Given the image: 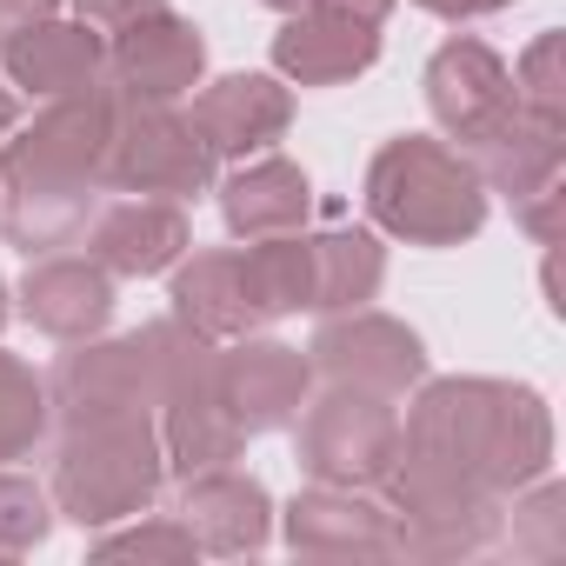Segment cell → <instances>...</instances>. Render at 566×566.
Returning <instances> with one entry per match:
<instances>
[{"mask_svg": "<svg viewBox=\"0 0 566 566\" xmlns=\"http://www.w3.org/2000/svg\"><path fill=\"white\" fill-rule=\"evenodd\" d=\"M367 213L407 247H460L486 227V180L467 154L427 134H400L367 167Z\"/></svg>", "mask_w": 566, "mask_h": 566, "instance_id": "obj_3", "label": "cell"}, {"mask_svg": "<svg viewBox=\"0 0 566 566\" xmlns=\"http://www.w3.org/2000/svg\"><path fill=\"white\" fill-rule=\"evenodd\" d=\"M301 467L321 486H380L394 453H400V413L380 394L334 387L301 413Z\"/></svg>", "mask_w": 566, "mask_h": 566, "instance_id": "obj_8", "label": "cell"}, {"mask_svg": "<svg viewBox=\"0 0 566 566\" xmlns=\"http://www.w3.org/2000/svg\"><path fill=\"white\" fill-rule=\"evenodd\" d=\"M427 107H433V120H440L460 147H473V140H486L500 120L520 114L513 67H506L486 41H447V48L427 61Z\"/></svg>", "mask_w": 566, "mask_h": 566, "instance_id": "obj_13", "label": "cell"}, {"mask_svg": "<svg viewBox=\"0 0 566 566\" xmlns=\"http://www.w3.org/2000/svg\"><path fill=\"white\" fill-rule=\"evenodd\" d=\"M213 180V154L174 101H114L107 127V187L147 200H193Z\"/></svg>", "mask_w": 566, "mask_h": 566, "instance_id": "obj_6", "label": "cell"}, {"mask_svg": "<svg viewBox=\"0 0 566 566\" xmlns=\"http://www.w3.org/2000/svg\"><path fill=\"white\" fill-rule=\"evenodd\" d=\"M266 8H280V14H307L314 0H266Z\"/></svg>", "mask_w": 566, "mask_h": 566, "instance_id": "obj_34", "label": "cell"}, {"mask_svg": "<svg viewBox=\"0 0 566 566\" xmlns=\"http://www.w3.org/2000/svg\"><path fill=\"white\" fill-rule=\"evenodd\" d=\"M174 314L187 327H200L207 340H240V334H260L266 314H260V294H253V266H247V247H213V253H180L174 260V287H167Z\"/></svg>", "mask_w": 566, "mask_h": 566, "instance_id": "obj_17", "label": "cell"}, {"mask_svg": "<svg viewBox=\"0 0 566 566\" xmlns=\"http://www.w3.org/2000/svg\"><path fill=\"white\" fill-rule=\"evenodd\" d=\"M8 81L34 101H67V94H94L107 81V41L87 21H34L28 34H14L8 48Z\"/></svg>", "mask_w": 566, "mask_h": 566, "instance_id": "obj_19", "label": "cell"}, {"mask_svg": "<svg viewBox=\"0 0 566 566\" xmlns=\"http://www.w3.org/2000/svg\"><path fill=\"white\" fill-rule=\"evenodd\" d=\"M427 14H440V21H486V14H500V8H513V0H420Z\"/></svg>", "mask_w": 566, "mask_h": 566, "instance_id": "obj_31", "label": "cell"}, {"mask_svg": "<svg viewBox=\"0 0 566 566\" xmlns=\"http://www.w3.org/2000/svg\"><path fill=\"white\" fill-rule=\"evenodd\" d=\"M81 240H87V253H94L114 280H147V273H167V266L187 253V213H180L174 200L134 193V200L94 213Z\"/></svg>", "mask_w": 566, "mask_h": 566, "instance_id": "obj_22", "label": "cell"}, {"mask_svg": "<svg viewBox=\"0 0 566 566\" xmlns=\"http://www.w3.org/2000/svg\"><path fill=\"white\" fill-rule=\"evenodd\" d=\"M154 0H74V14L94 28V34H114V28H127L134 14H147Z\"/></svg>", "mask_w": 566, "mask_h": 566, "instance_id": "obj_29", "label": "cell"}, {"mask_svg": "<svg viewBox=\"0 0 566 566\" xmlns=\"http://www.w3.org/2000/svg\"><path fill=\"white\" fill-rule=\"evenodd\" d=\"M380 486L394 500V559H473L506 533V500L433 453L400 447Z\"/></svg>", "mask_w": 566, "mask_h": 566, "instance_id": "obj_5", "label": "cell"}, {"mask_svg": "<svg viewBox=\"0 0 566 566\" xmlns=\"http://www.w3.org/2000/svg\"><path fill=\"white\" fill-rule=\"evenodd\" d=\"M160 453L167 467L187 480V473H207V467H233L240 447H247V427L233 420L227 394H220V347L200 340L160 387Z\"/></svg>", "mask_w": 566, "mask_h": 566, "instance_id": "obj_10", "label": "cell"}, {"mask_svg": "<svg viewBox=\"0 0 566 566\" xmlns=\"http://www.w3.org/2000/svg\"><path fill=\"white\" fill-rule=\"evenodd\" d=\"M314 367L334 380V387H354V394H380V400H400L407 387L427 380V347L413 327L374 314V307H347L334 314L321 334H314Z\"/></svg>", "mask_w": 566, "mask_h": 566, "instance_id": "obj_11", "label": "cell"}, {"mask_svg": "<svg viewBox=\"0 0 566 566\" xmlns=\"http://www.w3.org/2000/svg\"><path fill=\"white\" fill-rule=\"evenodd\" d=\"M513 94L526 114L539 120H566V34H539L520 67H513Z\"/></svg>", "mask_w": 566, "mask_h": 566, "instance_id": "obj_26", "label": "cell"}, {"mask_svg": "<svg viewBox=\"0 0 566 566\" xmlns=\"http://www.w3.org/2000/svg\"><path fill=\"white\" fill-rule=\"evenodd\" d=\"M61 8V0H0V48H8L14 34H28L34 21H48Z\"/></svg>", "mask_w": 566, "mask_h": 566, "instance_id": "obj_30", "label": "cell"}, {"mask_svg": "<svg viewBox=\"0 0 566 566\" xmlns=\"http://www.w3.org/2000/svg\"><path fill=\"white\" fill-rule=\"evenodd\" d=\"M107 127L114 94H67L34 114L0 147V227L21 253H61L87 233L101 193H107Z\"/></svg>", "mask_w": 566, "mask_h": 566, "instance_id": "obj_1", "label": "cell"}, {"mask_svg": "<svg viewBox=\"0 0 566 566\" xmlns=\"http://www.w3.org/2000/svg\"><path fill=\"white\" fill-rule=\"evenodd\" d=\"M21 314L28 327H41L48 340H94L114 314V273L94 253H41L21 280Z\"/></svg>", "mask_w": 566, "mask_h": 566, "instance_id": "obj_15", "label": "cell"}, {"mask_svg": "<svg viewBox=\"0 0 566 566\" xmlns=\"http://www.w3.org/2000/svg\"><path fill=\"white\" fill-rule=\"evenodd\" d=\"M307 266H314V287H307V314H347L367 307L387 280V253L374 233H314L307 240Z\"/></svg>", "mask_w": 566, "mask_h": 566, "instance_id": "obj_24", "label": "cell"}, {"mask_svg": "<svg viewBox=\"0 0 566 566\" xmlns=\"http://www.w3.org/2000/svg\"><path fill=\"white\" fill-rule=\"evenodd\" d=\"M54 526V506L48 493L28 480V473H8L0 467V559H14V553H34Z\"/></svg>", "mask_w": 566, "mask_h": 566, "instance_id": "obj_27", "label": "cell"}, {"mask_svg": "<svg viewBox=\"0 0 566 566\" xmlns=\"http://www.w3.org/2000/svg\"><path fill=\"white\" fill-rule=\"evenodd\" d=\"M101 41H107V81H114L107 94L114 101H180L207 74L200 28L180 21L167 0H154L147 14H134L127 28H114Z\"/></svg>", "mask_w": 566, "mask_h": 566, "instance_id": "obj_12", "label": "cell"}, {"mask_svg": "<svg viewBox=\"0 0 566 566\" xmlns=\"http://www.w3.org/2000/svg\"><path fill=\"white\" fill-rule=\"evenodd\" d=\"M380 61V28L347 21V14H287V28L273 34V74L294 87H340L360 81Z\"/></svg>", "mask_w": 566, "mask_h": 566, "instance_id": "obj_21", "label": "cell"}, {"mask_svg": "<svg viewBox=\"0 0 566 566\" xmlns=\"http://www.w3.org/2000/svg\"><path fill=\"white\" fill-rule=\"evenodd\" d=\"M0 327H8V287H0Z\"/></svg>", "mask_w": 566, "mask_h": 566, "instance_id": "obj_35", "label": "cell"}, {"mask_svg": "<svg viewBox=\"0 0 566 566\" xmlns=\"http://www.w3.org/2000/svg\"><path fill=\"white\" fill-rule=\"evenodd\" d=\"M287 546L307 559H394V513L367 486H307L287 506Z\"/></svg>", "mask_w": 566, "mask_h": 566, "instance_id": "obj_18", "label": "cell"}, {"mask_svg": "<svg viewBox=\"0 0 566 566\" xmlns=\"http://www.w3.org/2000/svg\"><path fill=\"white\" fill-rule=\"evenodd\" d=\"M160 480H167V453L154 413L81 420L54 453V506L74 526H114L147 513L160 500Z\"/></svg>", "mask_w": 566, "mask_h": 566, "instance_id": "obj_4", "label": "cell"}, {"mask_svg": "<svg viewBox=\"0 0 566 566\" xmlns=\"http://www.w3.org/2000/svg\"><path fill=\"white\" fill-rule=\"evenodd\" d=\"M220 213L240 240H273V233H301L314 213V187L294 160L253 154L227 187H220Z\"/></svg>", "mask_w": 566, "mask_h": 566, "instance_id": "obj_23", "label": "cell"}, {"mask_svg": "<svg viewBox=\"0 0 566 566\" xmlns=\"http://www.w3.org/2000/svg\"><path fill=\"white\" fill-rule=\"evenodd\" d=\"M174 520H180L207 553H260L266 533H273V500H266V486H260L253 473L207 467V473H187V480H180Z\"/></svg>", "mask_w": 566, "mask_h": 566, "instance_id": "obj_20", "label": "cell"}, {"mask_svg": "<svg viewBox=\"0 0 566 566\" xmlns=\"http://www.w3.org/2000/svg\"><path fill=\"white\" fill-rule=\"evenodd\" d=\"M48 433V387L34 380L28 360L0 354V467L8 460H28Z\"/></svg>", "mask_w": 566, "mask_h": 566, "instance_id": "obj_25", "label": "cell"}, {"mask_svg": "<svg viewBox=\"0 0 566 566\" xmlns=\"http://www.w3.org/2000/svg\"><path fill=\"white\" fill-rule=\"evenodd\" d=\"M48 407L61 413V427L81 420H114V413H154L160 407V340L154 327L127 334V340H81V354L61 360Z\"/></svg>", "mask_w": 566, "mask_h": 566, "instance_id": "obj_9", "label": "cell"}, {"mask_svg": "<svg viewBox=\"0 0 566 566\" xmlns=\"http://www.w3.org/2000/svg\"><path fill=\"white\" fill-rule=\"evenodd\" d=\"M307 387H314V360L287 340H260V334H240V347L220 354V394L233 407V420L253 433H273L301 420L307 407Z\"/></svg>", "mask_w": 566, "mask_h": 566, "instance_id": "obj_14", "label": "cell"}, {"mask_svg": "<svg viewBox=\"0 0 566 566\" xmlns=\"http://www.w3.org/2000/svg\"><path fill=\"white\" fill-rule=\"evenodd\" d=\"M321 14H347V21H367V28H380L387 14H394V0H314Z\"/></svg>", "mask_w": 566, "mask_h": 566, "instance_id": "obj_32", "label": "cell"}, {"mask_svg": "<svg viewBox=\"0 0 566 566\" xmlns=\"http://www.w3.org/2000/svg\"><path fill=\"white\" fill-rule=\"evenodd\" d=\"M187 120H193V134L207 140L213 160H253V154H266L280 134H287L294 94L273 74H227V81L200 87Z\"/></svg>", "mask_w": 566, "mask_h": 566, "instance_id": "obj_16", "label": "cell"}, {"mask_svg": "<svg viewBox=\"0 0 566 566\" xmlns=\"http://www.w3.org/2000/svg\"><path fill=\"white\" fill-rule=\"evenodd\" d=\"M101 559H193L200 539L180 526V520H160V526H134V533H107L94 546Z\"/></svg>", "mask_w": 566, "mask_h": 566, "instance_id": "obj_28", "label": "cell"}, {"mask_svg": "<svg viewBox=\"0 0 566 566\" xmlns=\"http://www.w3.org/2000/svg\"><path fill=\"white\" fill-rule=\"evenodd\" d=\"M14 127H21V94H14V81H0V140Z\"/></svg>", "mask_w": 566, "mask_h": 566, "instance_id": "obj_33", "label": "cell"}, {"mask_svg": "<svg viewBox=\"0 0 566 566\" xmlns=\"http://www.w3.org/2000/svg\"><path fill=\"white\" fill-rule=\"evenodd\" d=\"M467 160H473V174L493 187V193H506L513 200V213H520V227L539 240V247H553L559 240V207H566V120H539V114H513V120H500L486 140H473L467 147Z\"/></svg>", "mask_w": 566, "mask_h": 566, "instance_id": "obj_7", "label": "cell"}, {"mask_svg": "<svg viewBox=\"0 0 566 566\" xmlns=\"http://www.w3.org/2000/svg\"><path fill=\"white\" fill-rule=\"evenodd\" d=\"M400 447L433 453L506 500L553 467V413L513 380H427L400 420Z\"/></svg>", "mask_w": 566, "mask_h": 566, "instance_id": "obj_2", "label": "cell"}]
</instances>
